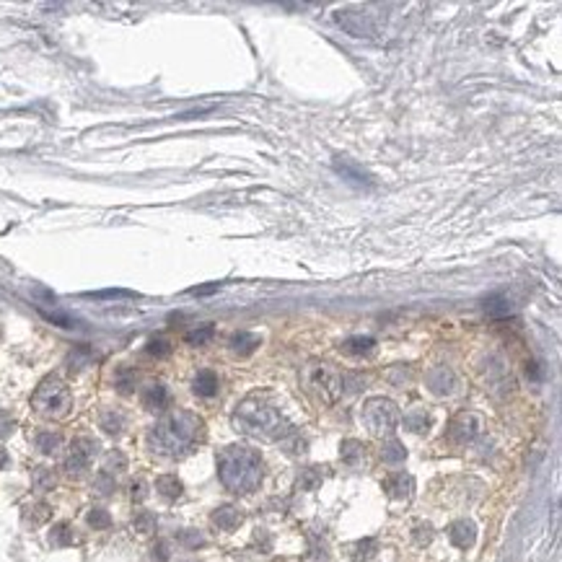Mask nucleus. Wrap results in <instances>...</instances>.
<instances>
[{"label": "nucleus", "mask_w": 562, "mask_h": 562, "mask_svg": "<svg viewBox=\"0 0 562 562\" xmlns=\"http://www.w3.org/2000/svg\"><path fill=\"white\" fill-rule=\"evenodd\" d=\"M205 438V423L194 412L177 410L166 415L148 435V446L158 456H187Z\"/></svg>", "instance_id": "f257e3e1"}, {"label": "nucleus", "mask_w": 562, "mask_h": 562, "mask_svg": "<svg viewBox=\"0 0 562 562\" xmlns=\"http://www.w3.org/2000/svg\"><path fill=\"white\" fill-rule=\"evenodd\" d=\"M233 427L239 433L262 438V441H285L293 435V425L285 420V415L259 396H249L236 407Z\"/></svg>", "instance_id": "f03ea898"}, {"label": "nucleus", "mask_w": 562, "mask_h": 562, "mask_svg": "<svg viewBox=\"0 0 562 562\" xmlns=\"http://www.w3.org/2000/svg\"><path fill=\"white\" fill-rule=\"evenodd\" d=\"M262 474H265L262 456L254 449L228 446L218 456V477H220L225 490L236 492V495H246V492L257 490Z\"/></svg>", "instance_id": "7ed1b4c3"}, {"label": "nucleus", "mask_w": 562, "mask_h": 562, "mask_svg": "<svg viewBox=\"0 0 562 562\" xmlns=\"http://www.w3.org/2000/svg\"><path fill=\"white\" fill-rule=\"evenodd\" d=\"M32 407L39 412L42 418H65L73 407V396L70 389L65 381H60L57 376L44 378L37 392L32 396Z\"/></svg>", "instance_id": "20e7f679"}, {"label": "nucleus", "mask_w": 562, "mask_h": 562, "mask_svg": "<svg viewBox=\"0 0 562 562\" xmlns=\"http://www.w3.org/2000/svg\"><path fill=\"white\" fill-rule=\"evenodd\" d=\"M363 420H366L370 435L384 438V435H392L399 425V407L386 396H370L363 404Z\"/></svg>", "instance_id": "39448f33"}, {"label": "nucleus", "mask_w": 562, "mask_h": 562, "mask_svg": "<svg viewBox=\"0 0 562 562\" xmlns=\"http://www.w3.org/2000/svg\"><path fill=\"white\" fill-rule=\"evenodd\" d=\"M306 384L327 404H335L342 396V373L330 368L327 363H311L306 368Z\"/></svg>", "instance_id": "423d86ee"}, {"label": "nucleus", "mask_w": 562, "mask_h": 562, "mask_svg": "<svg viewBox=\"0 0 562 562\" xmlns=\"http://www.w3.org/2000/svg\"><path fill=\"white\" fill-rule=\"evenodd\" d=\"M96 451H99V443L94 441V438H75V441L70 443V449H68V456H65V469H68V474L78 477V474L86 472L91 466V461H94V456H96Z\"/></svg>", "instance_id": "0eeeda50"}, {"label": "nucleus", "mask_w": 562, "mask_h": 562, "mask_svg": "<svg viewBox=\"0 0 562 562\" xmlns=\"http://www.w3.org/2000/svg\"><path fill=\"white\" fill-rule=\"evenodd\" d=\"M482 430V420L474 415V412H458L454 415V420L449 423V438L458 446L464 443H472Z\"/></svg>", "instance_id": "6e6552de"}, {"label": "nucleus", "mask_w": 562, "mask_h": 562, "mask_svg": "<svg viewBox=\"0 0 562 562\" xmlns=\"http://www.w3.org/2000/svg\"><path fill=\"white\" fill-rule=\"evenodd\" d=\"M335 21H337L342 29H345L347 34H353V37H366V39H370L373 34H376V26H373V21H370L368 13H358V11H339L337 16H335Z\"/></svg>", "instance_id": "1a4fd4ad"}, {"label": "nucleus", "mask_w": 562, "mask_h": 562, "mask_svg": "<svg viewBox=\"0 0 562 562\" xmlns=\"http://www.w3.org/2000/svg\"><path fill=\"white\" fill-rule=\"evenodd\" d=\"M384 490L394 500H410L415 495V477L407 472H394L384 480Z\"/></svg>", "instance_id": "9d476101"}, {"label": "nucleus", "mask_w": 562, "mask_h": 562, "mask_svg": "<svg viewBox=\"0 0 562 562\" xmlns=\"http://www.w3.org/2000/svg\"><path fill=\"white\" fill-rule=\"evenodd\" d=\"M425 384L427 389L433 394H438V396H446V394H454L456 392V373L451 368H446V366H438V368L427 370L425 376Z\"/></svg>", "instance_id": "9b49d317"}, {"label": "nucleus", "mask_w": 562, "mask_h": 562, "mask_svg": "<svg viewBox=\"0 0 562 562\" xmlns=\"http://www.w3.org/2000/svg\"><path fill=\"white\" fill-rule=\"evenodd\" d=\"M449 539L451 544L458 547V549H469L474 544V539H477V526L472 521H466V518L454 521L449 529Z\"/></svg>", "instance_id": "f8f14e48"}, {"label": "nucleus", "mask_w": 562, "mask_h": 562, "mask_svg": "<svg viewBox=\"0 0 562 562\" xmlns=\"http://www.w3.org/2000/svg\"><path fill=\"white\" fill-rule=\"evenodd\" d=\"M241 521H244V513H241V511L236 506H220L216 511V513H213V523H216V526L220 531L239 529Z\"/></svg>", "instance_id": "ddd939ff"}, {"label": "nucleus", "mask_w": 562, "mask_h": 562, "mask_svg": "<svg viewBox=\"0 0 562 562\" xmlns=\"http://www.w3.org/2000/svg\"><path fill=\"white\" fill-rule=\"evenodd\" d=\"M347 552H350V560L353 562H368L376 557L378 552V542L373 537H366V539H358L353 544L347 547Z\"/></svg>", "instance_id": "4468645a"}, {"label": "nucleus", "mask_w": 562, "mask_h": 562, "mask_svg": "<svg viewBox=\"0 0 562 562\" xmlns=\"http://www.w3.org/2000/svg\"><path fill=\"white\" fill-rule=\"evenodd\" d=\"M143 404H145V410H151V412L163 410V407L169 404V392H166V386H161V384L148 386L143 392Z\"/></svg>", "instance_id": "2eb2a0df"}, {"label": "nucleus", "mask_w": 562, "mask_h": 562, "mask_svg": "<svg viewBox=\"0 0 562 562\" xmlns=\"http://www.w3.org/2000/svg\"><path fill=\"white\" fill-rule=\"evenodd\" d=\"M156 490H158L161 498L177 500V498H182V492H185V485L179 482L177 474H161L158 480H156Z\"/></svg>", "instance_id": "dca6fc26"}, {"label": "nucleus", "mask_w": 562, "mask_h": 562, "mask_svg": "<svg viewBox=\"0 0 562 562\" xmlns=\"http://www.w3.org/2000/svg\"><path fill=\"white\" fill-rule=\"evenodd\" d=\"M485 313L490 316V319H506L513 313V306L508 301L506 296H500V293H492V296L485 298Z\"/></svg>", "instance_id": "f3484780"}, {"label": "nucleus", "mask_w": 562, "mask_h": 562, "mask_svg": "<svg viewBox=\"0 0 562 562\" xmlns=\"http://www.w3.org/2000/svg\"><path fill=\"white\" fill-rule=\"evenodd\" d=\"M259 342H262V339H259L254 332H236L231 337V350L236 355H241V358H246V355H251L257 350Z\"/></svg>", "instance_id": "a211bd4d"}, {"label": "nucleus", "mask_w": 562, "mask_h": 562, "mask_svg": "<svg viewBox=\"0 0 562 562\" xmlns=\"http://www.w3.org/2000/svg\"><path fill=\"white\" fill-rule=\"evenodd\" d=\"M339 458L347 466H358L366 458V446L361 441H355V438H347V441L339 443Z\"/></svg>", "instance_id": "6ab92c4d"}, {"label": "nucleus", "mask_w": 562, "mask_h": 562, "mask_svg": "<svg viewBox=\"0 0 562 562\" xmlns=\"http://www.w3.org/2000/svg\"><path fill=\"white\" fill-rule=\"evenodd\" d=\"M192 389L197 396H213L218 392V376L213 370H200L192 381Z\"/></svg>", "instance_id": "aec40b11"}, {"label": "nucleus", "mask_w": 562, "mask_h": 562, "mask_svg": "<svg viewBox=\"0 0 562 562\" xmlns=\"http://www.w3.org/2000/svg\"><path fill=\"white\" fill-rule=\"evenodd\" d=\"M335 169H337L345 179L355 182V185H373L366 171H361L358 166H355V163H350V161H345V158H342V161H339V158L335 161Z\"/></svg>", "instance_id": "412c9836"}, {"label": "nucleus", "mask_w": 562, "mask_h": 562, "mask_svg": "<svg viewBox=\"0 0 562 562\" xmlns=\"http://www.w3.org/2000/svg\"><path fill=\"white\" fill-rule=\"evenodd\" d=\"M373 345H376L373 337H350L345 342H339V350L347 355H366L373 350Z\"/></svg>", "instance_id": "4be33fe9"}, {"label": "nucleus", "mask_w": 562, "mask_h": 562, "mask_svg": "<svg viewBox=\"0 0 562 562\" xmlns=\"http://www.w3.org/2000/svg\"><path fill=\"white\" fill-rule=\"evenodd\" d=\"M381 458H384L386 464H401V461L407 458V449H404L396 438H389V441L384 443V449H381Z\"/></svg>", "instance_id": "5701e85b"}, {"label": "nucleus", "mask_w": 562, "mask_h": 562, "mask_svg": "<svg viewBox=\"0 0 562 562\" xmlns=\"http://www.w3.org/2000/svg\"><path fill=\"white\" fill-rule=\"evenodd\" d=\"M60 446H63V435H60V433L44 430V433L37 435V449H39L42 454H47V456L57 454V451H60Z\"/></svg>", "instance_id": "b1692460"}, {"label": "nucleus", "mask_w": 562, "mask_h": 562, "mask_svg": "<svg viewBox=\"0 0 562 562\" xmlns=\"http://www.w3.org/2000/svg\"><path fill=\"white\" fill-rule=\"evenodd\" d=\"M321 485V469L319 466H308L304 472L298 474V487L301 490H316Z\"/></svg>", "instance_id": "393cba45"}, {"label": "nucleus", "mask_w": 562, "mask_h": 562, "mask_svg": "<svg viewBox=\"0 0 562 562\" xmlns=\"http://www.w3.org/2000/svg\"><path fill=\"white\" fill-rule=\"evenodd\" d=\"M216 335V327L213 324H205V327H197V330L187 332V345H208L210 339Z\"/></svg>", "instance_id": "a878e982"}, {"label": "nucleus", "mask_w": 562, "mask_h": 562, "mask_svg": "<svg viewBox=\"0 0 562 562\" xmlns=\"http://www.w3.org/2000/svg\"><path fill=\"white\" fill-rule=\"evenodd\" d=\"M49 542L55 547H68L75 542V534H73V529L68 523H57L55 529H52V534H49Z\"/></svg>", "instance_id": "bb28decb"}, {"label": "nucleus", "mask_w": 562, "mask_h": 562, "mask_svg": "<svg viewBox=\"0 0 562 562\" xmlns=\"http://www.w3.org/2000/svg\"><path fill=\"white\" fill-rule=\"evenodd\" d=\"M404 427L410 433H425L427 427H430V418H427L425 412H412V415L404 418Z\"/></svg>", "instance_id": "cd10ccee"}, {"label": "nucleus", "mask_w": 562, "mask_h": 562, "mask_svg": "<svg viewBox=\"0 0 562 562\" xmlns=\"http://www.w3.org/2000/svg\"><path fill=\"white\" fill-rule=\"evenodd\" d=\"M122 425H125V420H122L120 412H106L104 418H101V427H104L109 435H120Z\"/></svg>", "instance_id": "c85d7f7f"}, {"label": "nucleus", "mask_w": 562, "mask_h": 562, "mask_svg": "<svg viewBox=\"0 0 562 562\" xmlns=\"http://www.w3.org/2000/svg\"><path fill=\"white\" fill-rule=\"evenodd\" d=\"M132 526H135L137 534H153L156 531V516L153 513H137L135 521H132Z\"/></svg>", "instance_id": "c756f323"}, {"label": "nucleus", "mask_w": 562, "mask_h": 562, "mask_svg": "<svg viewBox=\"0 0 562 562\" xmlns=\"http://www.w3.org/2000/svg\"><path fill=\"white\" fill-rule=\"evenodd\" d=\"M34 485H37V490H52L57 485V480L49 469H37L34 472Z\"/></svg>", "instance_id": "7c9ffc66"}, {"label": "nucleus", "mask_w": 562, "mask_h": 562, "mask_svg": "<svg viewBox=\"0 0 562 562\" xmlns=\"http://www.w3.org/2000/svg\"><path fill=\"white\" fill-rule=\"evenodd\" d=\"M145 353L153 355V358H166V355L171 353L169 339H161V337L151 339V342H148V347H145Z\"/></svg>", "instance_id": "2f4dec72"}, {"label": "nucleus", "mask_w": 562, "mask_h": 562, "mask_svg": "<svg viewBox=\"0 0 562 562\" xmlns=\"http://www.w3.org/2000/svg\"><path fill=\"white\" fill-rule=\"evenodd\" d=\"M89 526L91 529H109L112 526V518H109V513L106 511H101V508H94L89 513Z\"/></svg>", "instance_id": "473e14b6"}, {"label": "nucleus", "mask_w": 562, "mask_h": 562, "mask_svg": "<svg viewBox=\"0 0 562 562\" xmlns=\"http://www.w3.org/2000/svg\"><path fill=\"white\" fill-rule=\"evenodd\" d=\"M127 466V461H125V456H122L120 451H112L109 456H106V466H104V472L106 474H114V472H122Z\"/></svg>", "instance_id": "72a5a7b5"}, {"label": "nucleus", "mask_w": 562, "mask_h": 562, "mask_svg": "<svg viewBox=\"0 0 562 562\" xmlns=\"http://www.w3.org/2000/svg\"><path fill=\"white\" fill-rule=\"evenodd\" d=\"M86 298H96V301H104V298H135L132 290H96V293H86Z\"/></svg>", "instance_id": "f704fd0d"}, {"label": "nucleus", "mask_w": 562, "mask_h": 562, "mask_svg": "<svg viewBox=\"0 0 562 562\" xmlns=\"http://www.w3.org/2000/svg\"><path fill=\"white\" fill-rule=\"evenodd\" d=\"M430 539H433V526L430 523H420L418 529H415V544L425 547L430 544Z\"/></svg>", "instance_id": "c9c22d12"}, {"label": "nucleus", "mask_w": 562, "mask_h": 562, "mask_svg": "<svg viewBox=\"0 0 562 562\" xmlns=\"http://www.w3.org/2000/svg\"><path fill=\"white\" fill-rule=\"evenodd\" d=\"M179 542H182V544H187L189 549L205 544V539H202L200 531H182V534H179Z\"/></svg>", "instance_id": "e433bc0d"}, {"label": "nucleus", "mask_w": 562, "mask_h": 562, "mask_svg": "<svg viewBox=\"0 0 562 562\" xmlns=\"http://www.w3.org/2000/svg\"><path fill=\"white\" fill-rule=\"evenodd\" d=\"M117 386H120L122 394H130V392H132V386H135V373H132V370H130V373H125V370H122L120 378H117Z\"/></svg>", "instance_id": "4c0bfd02"}, {"label": "nucleus", "mask_w": 562, "mask_h": 562, "mask_svg": "<svg viewBox=\"0 0 562 562\" xmlns=\"http://www.w3.org/2000/svg\"><path fill=\"white\" fill-rule=\"evenodd\" d=\"M218 290H220V282H208V285L189 288L187 293H189V296H213V293H218Z\"/></svg>", "instance_id": "58836bf2"}, {"label": "nucleus", "mask_w": 562, "mask_h": 562, "mask_svg": "<svg viewBox=\"0 0 562 562\" xmlns=\"http://www.w3.org/2000/svg\"><path fill=\"white\" fill-rule=\"evenodd\" d=\"M153 562H169V544L166 542H158L153 547Z\"/></svg>", "instance_id": "ea45409f"}, {"label": "nucleus", "mask_w": 562, "mask_h": 562, "mask_svg": "<svg viewBox=\"0 0 562 562\" xmlns=\"http://www.w3.org/2000/svg\"><path fill=\"white\" fill-rule=\"evenodd\" d=\"M42 316L49 321H55L57 327H73V321L68 319V316H63V313H52V311H44V308H42Z\"/></svg>", "instance_id": "a19ab883"}, {"label": "nucleus", "mask_w": 562, "mask_h": 562, "mask_svg": "<svg viewBox=\"0 0 562 562\" xmlns=\"http://www.w3.org/2000/svg\"><path fill=\"white\" fill-rule=\"evenodd\" d=\"M96 487L101 492H112L114 490V480H112V474H99V480H96Z\"/></svg>", "instance_id": "79ce46f5"}, {"label": "nucleus", "mask_w": 562, "mask_h": 562, "mask_svg": "<svg viewBox=\"0 0 562 562\" xmlns=\"http://www.w3.org/2000/svg\"><path fill=\"white\" fill-rule=\"evenodd\" d=\"M145 495H148V485H145L143 480H137L135 485H132V500H145Z\"/></svg>", "instance_id": "37998d69"}, {"label": "nucleus", "mask_w": 562, "mask_h": 562, "mask_svg": "<svg viewBox=\"0 0 562 562\" xmlns=\"http://www.w3.org/2000/svg\"><path fill=\"white\" fill-rule=\"evenodd\" d=\"M304 451H306V441H304V438H298V435L293 433V443H288V454L298 456V454H304Z\"/></svg>", "instance_id": "c03bdc74"}, {"label": "nucleus", "mask_w": 562, "mask_h": 562, "mask_svg": "<svg viewBox=\"0 0 562 562\" xmlns=\"http://www.w3.org/2000/svg\"><path fill=\"white\" fill-rule=\"evenodd\" d=\"M8 464V454H6V451L0 449V469H3V466Z\"/></svg>", "instance_id": "a18cd8bd"}]
</instances>
